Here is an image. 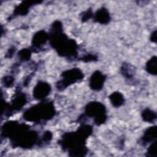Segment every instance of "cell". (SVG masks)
I'll use <instances>...</instances> for the list:
<instances>
[{
  "label": "cell",
  "instance_id": "obj_5",
  "mask_svg": "<svg viewBox=\"0 0 157 157\" xmlns=\"http://www.w3.org/2000/svg\"><path fill=\"white\" fill-rule=\"evenodd\" d=\"M62 78L57 83V88L64 89L68 86L82 80L84 75L78 68H72L64 71L61 75Z\"/></svg>",
  "mask_w": 157,
  "mask_h": 157
},
{
  "label": "cell",
  "instance_id": "obj_19",
  "mask_svg": "<svg viewBox=\"0 0 157 157\" xmlns=\"http://www.w3.org/2000/svg\"><path fill=\"white\" fill-rule=\"evenodd\" d=\"M91 12L89 10L86 11L85 13V15H83V17H82V20H83V21L85 20H86L88 19H90L91 18Z\"/></svg>",
  "mask_w": 157,
  "mask_h": 157
},
{
  "label": "cell",
  "instance_id": "obj_14",
  "mask_svg": "<svg viewBox=\"0 0 157 157\" xmlns=\"http://www.w3.org/2000/svg\"><path fill=\"white\" fill-rule=\"evenodd\" d=\"M156 57L155 56L151 58L146 64V69L147 72L151 74H156Z\"/></svg>",
  "mask_w": 157,
  "mask_h": 157
},
{
  "label": "cell",
  "instance_id": "obj_11",
  "mask_svg": "<svg viewBox=\"0 0 157 157\" xmlns=\"http://www.w3.org/2000/svg\"><path fill=\"white\" fill-rule=\"evenodd\" d=\"M156 137V126H151L147 129L145 131L142 137V143L148 144L150 142H152Z\"/></svg>",
  "mask_w": 157,
  "mask_h": 157
},
{
  "label": "cell",
  "instance_id": "obj_2",
  "mask_svg": "<svg viewBox=\"0 0 157 157\" xmlns=\"http://www.w3.org/2000/svg\"><path fill=\"white\" fill-rule=\"evenodd\" d=\"M51 45L55 48L58 53L63 56H70L77 55V45L76 42L69 39L67 36L63 33L62 25L56 21L52 26L50 35Z\"/></svg>",
  "mask_w": 157,
  "mask_h": 157
},
{
  "label": "cell",
  "instance_id": "obj_17",
  "mask_svg": "<svg viewBox=\"0 0 157 157\" xmlns=\"http://www.w3.org/2000/svg\"><path fill=\"white\" fill-rule=\"evenodd\" d=\"M156 141H155L148 148L147 156H156Z\"/></svg>",
  "mask_w": 157,
  "mask_h": 157
},
{
  "label": "cell",
  "instance_id": "obj_9",
  "mask_svg": "<svg viewBox=\"0 0 157 157\" xmlns=\"http://www.w3.org/2000/svg\"><path fill=\"white\" fill-rule=\"evenodd\" d=\"M48 38L49 36L44 31H38L33 36V45L34 47H40L46 43Z\"/></svg>",
  "mask_w": 157,
  "mask_h": 157
},
{
  "label": "cell",
  "instance_id": "obj_7",
  "mask_svg": "<svg viewBox=\"0 0 157 157\" xmlns=\"http://www.w3.org/2000/svg\"><path fill=\"white\" fill-rule=\"evenodd\" d=\"M105 80V76L100 71H96L90 78V86L93 90L99 91L102 89Z\"/></svg>",
  "mask_w": 157,
  "mask_h": 157
},
{
  "label": "cell",
  "instance_id": "obj_3",
  "mask_svg": "<svg viewBox=\"0 0 157 157\" xmlns=\"http://www.w3.org/2000/svg\"><path fill=\"white\" fill-rule=\"evenodd\" d=\"M55 114V109L53 103L43 102L27 109L23 114V117L28 121L39 122L52 118Z\"/></svg>",
  "mask_w": 157,
  "mask_h": 157
},
{
  "label": "cell",
  "instance_id": "obj_12",
  "mask_svg": "<svg viewBox=\"0 0 157 157\" xmlns=\"http://www.w3.org/2000/svg\"><path fill=\"white\" fill-rule=\"evenodd\" d=\"M109 99L113 106L115 107H118L121 106V105H123L124 101L123 95L121 93L118 91L112 93L110 95Z\"/></svg>",
  "mask_w": 157,
  "mask_h": 157
},
{
  "label": "cell",
  "instance_id": "obj_10",
  "mask_svg": "<svg viewBox=\"0 0 157 157\" xmlns=\"http://www.w3.org/2000/svg\"><path fill=\"white\" fill-rule=\"evenodd\" d=\"M94 20L101 24H107L110 20L107 9L102 7L98 10L94 15Z\"/></svg>",
  "mask_w": 157,
  "mask_h": 157
},
{
  "label": "cell",
  "instance_id": "obj_20",
  "mask_svg": "<svg viewBox=\"0 0 157 157\" xmlns=\"http://www.w3.org/2000/svg\"><path fill=\"white\" fill-rule=\"evenodd\" d=\"M156 31H155L151 35V40L153 42H156Z\"/></svg>",
  "mask_w": 157,
  "mask_h": 157
},
{
  "label": "cell",
  "instance_id": "obj_15",
  "mask_svg": "<svg viewBox=\"0 0 157 157\" xmlns=\"http://www.w3.org/2000/svg\"><path fill=\"white\" fill-rule=\"evenodd\" d=\"M29 4H29H27V2H23L22 4H21L20 5L19 4V6L16 7L14 11V13L15 14V15L26 14L28 12L29 7L31 6L29 5Z\"/></svg>",
  "mask_w": 157,
  "mask_h": 157
},
{
  "label": "cell",
  "instance_id": "obj_18",
  "mask_svg": "<svg viewBox=\"0 0 157 157\" xmlns=\"http://www.w3.org/2000/svg\"><path fill=\"white\" fill-rule=\"evenodd\" d=\"M13 78L12 76H6L4 78H2V83L4 84V86L9 87L13 85Z\"/></svg>",
  "mask_w": 157,
  "mask_h": 157
},
{
  "label": "cell",
  "instance_id": "obj_16",
  "mask_svg": "<svg viewBox=\"0 0 157 157\" xmlns=\"http://www.w3.org/2000/svg\"><path fill=\"white\" fill-rule=\"evenodd\" d=\"M18 56L20 58V59L27 61L29 59L31 56V51L29 50H28L26 48L22 49L20 50L18 53Z\"/></svg>",
  "mask_w": 157,
  "mask_h": 157
},
{
  "label": "cell",
  "instance_id": "obj_6",
  "mask_svg": "<svg viewBox=\"0 0 157 157\" xmlns=\"http://www.w3.org/2000/svg\"><path fill=\"white\" fill-rule=\"evenodd\" d=\"M51 91V86L49 83L40 81L34 87L33 96L36 99L42 100L45 99Z\"/></svg>",
  "mask_w": 157,
  "mask_h": 157
},
{
  "label": "cell",
  "instance_id": "obj_1",
  "mask_svg": "<svg viewBox=\"0 0 157 157\" xmlns=\"http://www.w3.org/2000/svg\"><path fill=\"white\" fill-rule=\"evenodd\" d=\"M91 132V126L82 125L75 132L64 134L60 144L64 149L69 150V152L72 153L71 156H84L87 152L85 143Z\"/></svg>",
  "mask_w": 157,
  "mask_h": 157
},
{
  "label": "cell",
  "instance_id": "obj_13",
  "mask_svg": "<svg viewBox=\"0 0 157 157\" xmlns=\"http://www.w3.org/2000/svg\"><path fill=\"white\" fill-rule=\"evenodd\" d=\"M142 117L144 121L151 123L156 119V115L153 110L149 109H146L142 112Z\"/></svg>",
  "mask_w": 157,
  "mask_h": 157
},
{
  "label": "cell",
  "instance_id": "obj_4",
  "mask_svg": "<svg viewBox=\"0 0 157 157\" xmlns=\"http://www.w3.org/2000/svg\"><path fill=\"white\" fill-rule=\"evenodd\" d=\"M85 114L90 117H93L97 125L104 123L107 118L105 107L99 102L88 103L85 107Z\"/></svg>",
  "mask_w": 157,
  "mask_h": 157
},
{
  "label": "cell",
  "instance_id": "obj_8",
  "mask_svg": "<svg viewBox=\"0 0 157 157\" xmlns=\"http://www.w3.org/2000/svg\"><path fill=\"white\" fill-rule=\"evenodd\" d=\"M26 98L25 94L21 93L15 96V98L12 100L11 105H6L3 107V109L5 110H9L10 108V110H19L26 104Z\"/></svg>",
  "mask_w": 157,
  "mask_h": 157
}]
</instances>
